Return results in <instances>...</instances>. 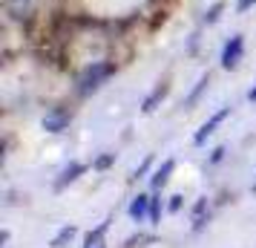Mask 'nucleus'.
Masks as SVG:
<instances>
[{
    "label": "nucleus",
    "mask_w": 256,
    "mask_h": 248,
    "mask_svg": "<svg viewBox=\"0 0 256 248\" xmlns=\"http://www.w3.org/2000/svg\"><path fill=\"white\" fill-rule=\"evenodd\" d=\"M250 6H256V0H239V6H236V9H239V12H248Z\"/></svg>",
    "instance_id": "nucleus-13"
},
{
    "label": "nucleus",
    "mask_w": 256,
    "mask_h": 248,
    "mask_svg": "<svg viewBox=\"0 0 256 248\" xmlns=\"http://www.w3.org/2000/svg\"><path fill=\"white\" fill-rule=\"evenodd\" d=\"M66 124H70V116L60 113V110H55V113H49V116L44 118V130L46 133H60Z\"/></svg>",
    "instance_id": "nucleus-4"
},
{
    "label": "nucleus",
    "mask_w": 256,
    "mask_h": 248,
    "mask_svg": "<svg viewBox=\"0 0 256 248\" xmlns=\"http://www.w3.org/2000/svg\"><path fill=\"white\" fill-rule=\"evenodd\" d=\"M106 165H112V156H101V159H98V165H95V167H106Z\"/></svg>",
    "instance_id": "nucleus-15"
},
{
    "label": "nucleus",
    "mask_w": 256,
    "mask_h": 248,
    "mask_svg": "<svg viewBox=\"0 0 256 248\" xmlns=\"http://www.w3.org/2000/svg\"><path fill=\"white\" fill-rule=\"evenodd\" d=\"M182 208V196H173V202H170V211H178Z\"/></svg>",
    "instance_id": "nucleus-16"
},
{
    "label": "nucleus",
    "mask_w": 256,
    "mask_h": 248,
    "mask_svg": "<svg viewBox=\"0 0 256 248\" xmlns=\"http://www.w3.org/2000/svg\"><path fill=\"white\" fill-rule=\"evenodd\" d=\"M242 49H244V41L242 35H233L228 44H224V52H222V67L224 70H236L239 61H242Z\"/></svg>",
    "instance_id": "nucleus-2"
},
{
    "label": "nucleus",
    "mask_w": 256,
    "mask_h": 248,
    "mask_svg": "<svg viewBox=\"0 0 256 248\" xmlns=\"http://www.w3.org/2000/svg\"><path fill=\"white\" fill-rule=\"evenodd\" d=\"M254 190H256V182H254Z\"/></svg>",
    "instance_id": "nucleus-18"
},
{
    "label": "nucleus",
    "mask_w": 256,
    "mask_h": 248,
    "mask_svg": "<svg viewBox=\"0 0 256 248\" xmlns=\"http://www.w3.org/2000/svg\"><path fill=\"white\" fill-rule=\"evenodd\" d=\"M173 167H176V162H173V159H167V162H164V165L158 167L156 173H152V188H162L164 182L170 179V173H173Z\"/></svg>",
    "instance_id": "nucleus-7"
},
{
    "label": "nucleus",
    "mask_w": 256,
    "mask_h": 248,
    "mask_svg": "<svg viewBox=\"0 0 256 248\" xmlns=\"http://www.w3.org/2000/svg\"><path fill=\"white\" fill-rule=\"evenodd\" d=\"M84 170H86V165H81V162H72V165L66 167L64 173H60V179H58V182H55V188H58V190H64V188H66V185H70V182H75V179L81 176Z\"/></svg>",
    "instance_id": "nucleus-5"
},
{
    "label": "nucleus",
    "mask_w": 256,
    "mask_h": 248,
    "mask_svg": "<svg viewBox=\"0 0 256 248\" xmlns=\"http://www.w3.org/2000/svg\"><path fill=\"white\" fill-rule=\"evenodd\" d=\"M204 208H208V202L198 199L196 202V213H193V228H202V222H204Z\"/></svg>",
    "instance_id": "nucleus-11"
},
{
    "label": "nucleus",
    "mask_w": 256,
    "mask_h": 248,
    "mask_svg": "<svg viewBox=\"0 0 256 248\" xmlns=\"http://www.w3.org/2000/svg\"><path fill=\"white\" fill-rule=\"evenodd\" d=\"M219 12H222V6H213V9H210V15L204 18V21H208V24H213V21L219 18Z\"/></svg>",
    "instance_id": "nucleus-14"
},
{
    "label": "nucleus",
    "mask_w": 256,
    "mask_h": 248,
    "mask_svg": "<svg viewBox=\"0 0 256 248\" xmlns=\"http://www.w3.org/2000/svg\"><path fill=\"white\" fill-rule=\"evenodd\" d=\"M164 95H167V84H162V87H156V90H152V95L147 98V101H144V113H152V110H156V104L162 101Z\"/></svg>",
    "instance_id": "nucleus-8"
},
{
    "label": "nucleus",
    "mask_w": 256,
    "mask_h": 248,
    "mask_svg": "<svg viewBox=\"0 0 256 248\" xmlns=\"http://www.w3.org/2000/svg\"><path fill=\"white\" fill-rule=\"evenodd\" d=\"M9 9H12V15H18V18H20V15L29 9V0H9Z\"/></svg>",
    "instance_id": "nucleus-12"
},
{
    "label": "nucleus",
    "mask_w": 256,
    "mask_h": 248,
    "mask_svg": "<svg viewBox=\"0 0 256 248\" xmlns=\"http://www.w3.org/2000/svg\"><path fill=\"white\" fill-rule=\"evenodd\" d=\"M110 75H112V64H104V61H95V64H90V67L81 72V78H78V93H81V95L95 93V90H98V87L110 78Z\"/></svg>",
    "instance_id": "nucleus-1"
},
{
    "label": "nucleus",
    "mask_w": 256,
    "mask_h": 248,
    "mask_svg": "<svg viewBox=\"0 0 256 248\" xmlns=\"http://www.w3.org/2000/svg\"><path fill=\"white\" fill-rule=\"evenodd\" d=\"M104 234H106V222H101L92 234L86 236V245H84V248H98V245H101V239H104Z\"/></svg>",
    "instance_id": "nucleus-9"
},
{
    "label": "nucleus",
    "mask_w": 256,
    "mask_h": 248,
    "mask_svg": "<svg viewBox=\"0 0 256 248\" xmlns=\"http://www.w3.org/2000/svg\"><path fill=\"white\" fill-rule=\"evenodd\" d=\"M72 236H75V228H72V225H66V228H60V234L55 236V239H52V245L60 248L64 242H66V239H72Z\"/></svg>",
    "instance_id": "nucleus-10"
},
{
    "label": "nucleus",
    "mask_w": 256,
    "mask_h": 248,
    "mask_svg": "<svg viewBox=\"0 0 256 248\" xmlns=\"http://www.w3.org/2000/svg\"><path fill=\"white\" fill-rule=\"evenodd\" d=\"M228 116H230V107H222L219 113H213V116H210L208 121L202 124V127H198V133L193 136V142H196V144H204V142L210 139V136L216 133V127H219V124H222V121H224Z\"/></svg>",
    "instance_id": "nucleus-3"
},
{
    "label": "nucleus",
    "mask_w": 256,
    "mask_h": 248,
    "mask_svg": "<svg viewBox=\"0 0 256 248\" xmlns=\"http://www.w3.org/2000/svg\"><path fill=\"white\" fill-rule=\"evenodd\" d=\"M248 98H250V101H256V87L250 90V93H248Z\"/></svg>",
    "instance_id": "nucleus-17"
},
{
    "label": "nucleus",
    "mask_w": 256,
    "mask_h": 248,
    "mask_svg": "<svg viewBox=\"0 0 256 248\" xmlns=\"http://www.w3.org/2000/svg\"><path fill=\"white\" fill-rule=\"evenodd\" d=\"M152 205V199L150 196H144V193H138V196H136V199L130 202V216H132V219H144V216H147V208H150Z\"/></svg>",
    "instance_id": "nucleus-6"
}]
</instances>
